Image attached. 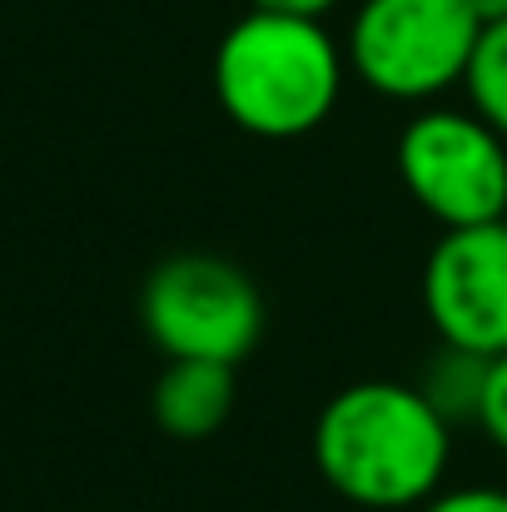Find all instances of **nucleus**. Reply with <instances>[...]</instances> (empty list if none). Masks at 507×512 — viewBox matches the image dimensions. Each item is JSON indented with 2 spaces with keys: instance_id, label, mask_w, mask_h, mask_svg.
I'll return each mask as SVG.
<instances>
[{
  "instance_id": "8",
  "label": "nucleus",
  "mask_w": 507,
  "mask_h": 512,
  "mask_svg": "<svg viewBox=\"0 0 507 512\" xmlns=\"http://www.w3.org/2000/svg\"><path fill=\"white\" fill-rule=\"evenodd\" d=\"M483 383H488V358L483 353H468V348H453L443 343L423 373H418V393L458 428V423H478V408H483Z\"/></svg>"
},
{
  "instance_id": "10",
  "label": "nucleus",
  "mask_w": 507,
  "mask_h": 512,
  "mask_svg": "<svg viewBox=\"0 0 507 512\" xmlns=\"http://www.w3.org/2000/svg\"><path fill=\"white\" fill-rule=\"evenodd\" d=\"M478 428L507 453V353L488 358V383H483V408H478Z\"/></svg>"
},
{
  "instance_id": "5",
  "label": "nucleus",
  "mask_w": 507,
  "mask_h": 512,
  "mask_svg": "<svg viewBox=\"0 0 507 512\" xmlns=\"http://www.w3.org/2000/svg\"><path fill=\"white\" fill-rule=\"evenodd\" d=\"M398 179L443 229L493 224L507 214V135L478 110H423L398 135Z\"/></svg>"
},
{
  "instance_id": "9",
  "label": "nucleus",
  "mask_w": 507,
  "mask_h": 512,
  "mask_svg": "<svg viewBox=\"0 0 507 512\" xmlns=\"http://www.w3.org/2000/svg\"><path fill=\"white\" fill-rule=\"evenodd\" d=\"M463 85H468L473 110H478L498 135H507V20L483 25V35H478V50H473V65H468Z\"/></svg>"
},
{
  "instance_id": "11",
  "label": "nucleus",
  "mask_w": 507,
  "mask_h": 512,
  "mask_svg": "<svg viewBox=\"0 0 507 512\" xmlns=\"http://www.w3.org/2000/svg\"><path fill=\"white\" fill-rule=\"evenodd\" d=\"M418 512H507L503 488H453V493H433Z\"/></svg>"
},
{
  "instance_id": "13",
  "label": "nucleus",
  "mask_w": 507,
  "mask_h": 512,
  "mask_svg": "<svg viewBox=\"0 0 507 512\" xmlns=\"http://www.w3.org/2000/svg\"><path fill=\"white\" fill-rule=\"evenodd\" d=\"M473 15H478V25H498L507 20V0H463Z\"/></svg>"
},
{
  "instance_id": "7",
  "label": "nucleus",
  "mask_w": 507,
  "mask_h": 512,
  "mask_svg": "<svg viewBox=\"0 0 507 512\" xmlns=\"http://www.w3.org/2000/svg\"><path fill=\"white\" fill-rule=\"evenodd\" d=\"M239 363H214V358H165V373L155 378L150 408L155 423L179 443H204L214 438L234 403H239Z\"/></svg>"
},
{
  "instance_id": "6",
  "label": "nucleus",
  "mask_w": 507,
  "mask_h": 512,
  "mask_svg": "<svg viewBox=\"0 0 507 512\" xmlns=\"http://www.w3.org/2000/svg\"><path fill=\"white\" fill-rule=\"evenodd\" d=\"M423 309L438 343L507 353V219L443 229L423 264Z\"/></svg>"
},
{
  "instance_id": "1",
  "label": "nucleus",
  "mask_w": 507,
  "mask_h": 512,
  "mask_svg": "<svg viewBox=\"0 0 507 512\" xmlns=\"http://www.w3.org/2000/svg\"><path fill=\"white\" fill-rule=\"evenodd\" d=\"M453 453V423L418 383L363 378L338 388L314 423V463L353 508H423Z\"/></svg>"
},
{
  "instance_id": "4",
  "label": "nucleus",
  "mask_w": 507,
  "mask_h": 512,
  "mask_svg": "<svg viewBox=\"0 0 507 512\" xmlns=\"http://www.w3.org/2000/svg\"><path fill=\"white\" fill-rule=\"evenodd\" d=\"M140 324L165 358L244 363L264 334V294L234 259L189 249L150 269Z\"/></svg>"
},
{
  "instance_id": "14",
  "label": "nucleus",
  "mask_w": 507,
  "mask_h": 512,
  "mask_svg": "<svg viewBox=\"0 0 507 512\" xmlns=\"http://www.w3.org/2000/svg\"><path fill=\"white\" fill-rule=\"evenodd\" d=\"M503 219H507V214H503Z\"/></svg>"
},
{
  "instance_id": "12",
  "label": "nucleus",
  "mask_w": 507,
  "mask_h": 512,
  "mask_svg": "<svg viewBox=\"0 0 507 512\" xmlns=\"http://www.w3.org/2000/svg\"><path fill=\"white\" fill-rule=\"evenodd\" d=\"M254 10H274V15H299V20H324L338 0H249Z\"/></svg>"
},
{
  "instance_id": "2",
  "label": "nucleus",
  "mask_w": 507,
  "mask_h": 512,
  "mask_svg": "<svg viewBox=\"0 0 507 512\" xmlns=\"http://www.w3.org/2000/svg\"><path fill=\"white\" fill-rule=\"evenodd\" d=\"M343 90V55L324 20L249 10L214 50L219 110L259 140H299L319 130Z\"/></svg>"
},
{
  "instance_id": "3",
  "label": "nucleus",
  "mask_w": 507,
  "mask_h": 512,
  "mask_svg": "<svg viewBox=\"0 0 507 512\" xmlns=\"http://www.w3.org/2000/svg\"><path fill=\"white\" fill-rule=\"evenodd\" d=\"M478 35L483 25L463 0H363L348 30V60L368 90L418 105L463 85Z\"/></svg>"
}]
</instances>
